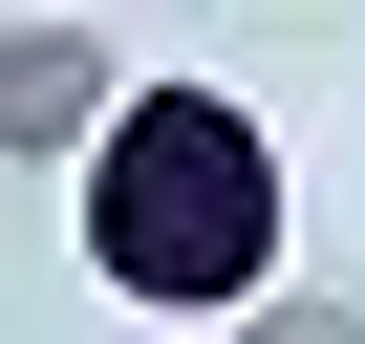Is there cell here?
Segmentation results:
<instances>
[{
    "mask_svg": "<svg viewBox=\"0 0 365 344\" xmlns=\"http://www.w3.org/2000/svg\"><path fill=\"white\" fill-rule=\"evenodd\" d=\"M279 258H301L279 129L194 65H129V108L86 129V280L129 323H237V301H279Z\"/></svg>",
    "mask_w": 365,
    "mask_h": 344,
    "instance_id": "obj_1",
    "label": "cell"
},
{
    "mask_svg": "<svg viewBox=\"0 0 365 344\" xmlns=\"http://www.w3.org/2000/svg\"><path fill=\"white\" fill-rule=\"evenodd\" d=\"M108 108H129V44H108V22H0V151H65V172H86Z\"/></svg>",
    "mask_w": 365,
    "mask_h": 344,
    "instance_id": "obj_2",
    "label": "cell"
},
{
    "mask_svg": "<svg viewBox=\"0 0 365 344\" xmlns=\"http://www.w3.org/2000/svg\"><path fill=\"white\" fill-rule=\"evenodd\" d=\"M215 344H365V301H322V280H279V301H237Z\"/></svg>",
    "mask_w": 365,
    "mask_h": 344,
    "instance_id": "obj_3",
    "label": "cell"
}]
</instances>
